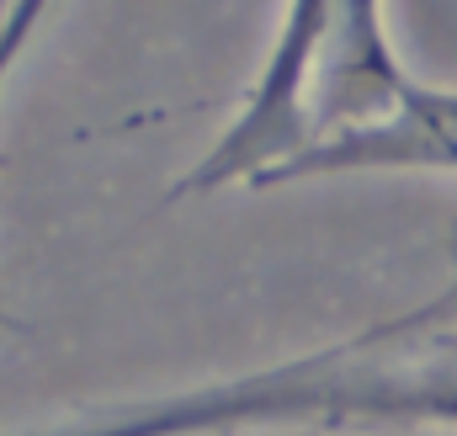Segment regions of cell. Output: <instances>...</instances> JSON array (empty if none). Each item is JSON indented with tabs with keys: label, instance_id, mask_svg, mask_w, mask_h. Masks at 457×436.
<instances>
[{
	"label": "cell",
	"instance_id": "7a4b0ae2",
	"mask_svg": "<svg viewBox=\"0 0 457 436\" xmlns=\"http://www.w3.org/2000/svg\"><path fill=\"white\" fill-rule=\"evenodd\" d=\"M48 5L54 0H0V86L11 80V70H16L21 48L32 43V32L43 27Z\"/></svg>",
	"mask_w": 457,
	"mask_h": 436
},
{
	"label": "cell",
	"instance_id": "6da1fadb",
	"mask_svg": "<svg viewBox=\"0 0 457 436\" xmlns=\"http://www.w3.org/2000/svg\"><path fill=\"white\" fill-rule=\"evenodd\" d=\"M404 91L410 86L388 48L383 0H287L261 80L181 192L271 181L314 144L320 122L399 107Z\"/></svg>",
	"mask_w": 457,
	"mask_h": 436
}]
</instances>
